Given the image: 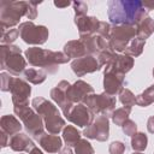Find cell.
I'll use <instances>...</instances> for the list:
<instances>
[{"instance_id": "10", "label": "cell", "mask_w": 154, "mask_h": 154, "mask_svg": "<svg viewBox=\"0 0 154 154\" xmlns=\"http://www.w3.org/2000/svg\"><path fill=\"white\" fill-rule=\"evenodd\" d=\"M10 91L12 95L13 106H23L29 105V96L31 94V87L24 79L12 77Z\"/></svg>"}, {"instance_id": "8", "label": "cell", "mask_w": 154, "mask_h": 154, "mask_svg": "<svg viewBox=\"0 0 154 154\" xmlns=\"http://www.w3.org/2000/svg\"><path fill=\"white\" fill-rule=\"evenodd\" d=\"M83 135L87 138L96 140L100 142H105L109 137V119L106 116H97L94 122L87 126L83 131Z\"/></svg>"}, {"instance_id": "12", "label": "cell", "mask_w": 154, "mask_h": 154, "mask_svg": "<svg viewBox=\"0 0 154 154\" xmlns=\"http://www.w3.org/2000/svg\"><path fill=\"white\" fill-rule=\"evenodd\" d=\"M71 69L78 77H83L87 73H93L101 69L97 58L94 55H84L82 58L75 59L71 63Z\"/></svg>"}, {"instance_id": "33", "label": "cell", "mask_w": 154, "mask_h": 154, "mask_svg": "<svg viewBox=\"0 0 154 154\" xmlns=\"http://www.w3.org/2000/svg\"><path fill=\"white\" fill-rule=\"evenodd\" d=\"M119 100L123 103L124 107L128 108H132V106L136 103V96L134 95V93L130 89H123L119 94Z\"/></svg>"}, {"instance_id": "41", "label": "cell", "mask_w": 154, "mask_h": 154, "mask_svg": "<svg viewBox=\"0 0 154 154\" xmlns=\"http://www.w3.org/2000/svg\"><path fill=\"white\" fill-rule=\"evenodd\" d=\"M0 135H1V148H4V147H6V146H8V143H10V136L5 132V131H2L1 130V132H0Z\"/></svg>"}, {"instance_id": "47", "label": "cell", "mask_w": 154, "mask_h": 154, "mask_svg": "<svg viewBox=\"0 0 154 154\" xmlns=\"http://www.w3.org/2000/svg\"><path fill=\"white\" fill-rule=\"evenodd\" d=\"M153 77H154V69H153Z\"/></svg>"}, {"instance_id": "42", "label": "cell", "mask_w": 154, "mask_h": 154, "mask_svg": "<svg viewBox=\"0 0 154 154\" xmlns=\"http://www.w3.org/2000/svg\"><path fill=\"white\" fill-rule=\"evenodd\" d=\"M147 129L150 134H154V116H152L147 122Z\"/></svg>"}, {"instance_id": "1", "label": "cell", "mask_w": 154, "mask_h": 154, "mask_svg": "<svg viewBox=\"0 0 154 154\" xmlns=\"http://www.w3.org/2000/svg\"><path fill=\"white\" fill-rule=\"evenodd\" d=\"M149 11L140 0H109L107 2L108 19L113 25L136 26L148 17Z\"/></svg>"}, {"instance_id": "5", "label": "cell", "mask_w": 154, "mask_h": 154, "mask_svg": "<svg viewBox=\"0 0 154 154\" xmlns=\"http://www.w3.org/2000/svg\"><path fill=\"white\" fill-rule=\"evenodd\" d=\"M136 36L137 31L134 25H113L108 38V46L113 52L122 53Z\"/></svg>"}, {"instance_id": "44", "label": "cell", "mask_w": 154, "mask_h": 154, "mask_svg": "<svg viewBox=\"0 0 154 154\" xmlns=\"http://www.w3.org/2000/svg\"><path fill=\"white\" fill-rule=\"evenodd\" d=\"M58 154H73V152H72V149L70 148V147H64V148H61V150L58 153Z\"/></svg>"}, {"instance_id": "34", "label": "cell", "mask_w": 154, "mask_h": 154, "mask_svg": "<svg viewBox=\"0 0 154 154\" xmlns=\"http://www.w3.org/2000/svg\"><path fill=\"white\" fill-rule=\"evenodd\" d=\"M75 154H94V148L89 141L81 138L75 146Z\"/></svg>"}, {"instance_id": "6", "label": "cell", "mask_w": 154, "mask_h": 154, "mask_svg": "<svg viewBox=\"0 0 154 154\" xmlns=\"http://www.w3.org/2000/svg\"><path fill=\"white\" fill-rule=\"evenodd\" d=\"M84 103L94 114H102V116H112L117 100L113 95H109L107 93H102V94H90L89 96H87L84 99V101L82 102Z\"/></svg>"}, {"instance_id": "40", "label": "cell", "mask_w": 154, "mask_h": 154, "mask_svg": "<svg viewBox=\"0 0 154 154\" xmlns=\"http://www.w3.org/2000/svg\"><path fill=\"white\" fill-rule=\"evenodd\" d=\"M109 154H124L125 152V144L119 141H114L109 144Z\"/></svg>"}, {"instance_id": "16", "label": "cell", "mask_w": 154, "mask_h": 154, "mask_svg": "<svg viewBox=\"0 0 154 154\" xmlns=\"http://www.w3.org/2000/svg\"><path fill=\"white\" fill-rule=\"evenodd\" d=\"M90 94H94L93 87L82 79L76 81L69 89V97L73 103H82Z\"/></svg>"}, {"instance_id": "35", "label": "cell", "mask_w": 154, "mask_h": 154, "mask_svg": "<svg viewBox=\"0 0 154 154\" xmlns=\"http://www.w3.org/2000/svg\"><path fill=\"white\" fill-rule=\"evenodd\" d=\"M114 55H116V52H113L111 48H107V49L102 51V52L97 55V61H99L100 66H101V67H102V66H107V65L113 60Z\"/></svg>"}, {"instance_id": "43", "label": "cell", "mask_w": 154, "mask_h": 154, "mask_svg": "<svg viewBox=\"0 0 154 154\" xmlns=\"http://www.w3.org/2000/svg\"><path fill=\"white\" fill-rule=\"evenodd\" d=\"M54 5L57 7H60V8H64V7H67L69 5H71L70 1H64V2H60V1H54Z\"/></svg>"}, {"instance_id": "45", "label": "cell", "mask_w": 154, "mask_h": 154, "mask_svg": "<svg viewBox=\"0 0 154 154\" xmlns=\"http://www.w3.org/2000/svg\"><path fill=\"white\" fill-rule=\"evenodd\" d=\"M29 154H43V153H42V150H41V149H38L37 147H35L31 152H29Z\"/></svg>"}, {"instance_id": "32", "label": "cell", "mask_w": 154, "mask_h": 154, "mask_svg": "<svg viewBox=\"0 0 154 154\" xmlns=\"http://www.w3.org/2000/svg\"><path fill=\"white\" fill-rule=\"evenodd\" d=\"M19 36V30L17 28L2 30L1 29V45H12Z\"/></svg>"}, {"instance_id": "21", "label": "cell", "mask_w": 154, "mask_h": 154, "mask_svg": "<svg viewBox=\"0 0 154 154\" xmlns=\"http://www.w3.org/2000/svg\"><path fill=\"white\" fill-rule=\"evenodd\" d=\"M23 124H24L25 131L29 135L34 136L35 138H37L41 134L45 132L43 131V129H45V122H43L42 117L40 114H37L36 112L31 117H29L25 122H23Z\"/></svg>"}, {"instance_id": "29", "label": "cell", "mask_w": 154, "mask_h": 154, "mask_svg": "<svg viewBox=\"0 0 154 154\" xmlns=\"http://www.w3.org/2000/svg\"><path fill=\"white\" fill-rule=\"evenodd\" d=\"M136 103L141 107H147L154 103V84L148 87L143 93L136 96Z\"/></svg>"}, {"instance_id": "39", "label": "cell", "mask_w": 154, "mask_h": 154, "mask_svg": "<svg viewBox=\"0 0 154 154\" xmlns=\"http://www.w3.org/2000/svg\"><path fill=\"white\" fill-rule=\"evenodd\" d=\"M0 79H1V88H0L1 91H10L12 76H11L10 73L1 72V75H0Z\"/></svg>"}, {"instance_id": "7", "label": "cell", "mask_w": 154, "mask_h": 154, "mask_svg": "<svg viewBox=\"0 0 154 154\" xmlns=\"http://www.w3.org/2000/svg\"><path fill=\"white\" fill-rule=\"evenodd\" d=\"M18 30L20 38L28 45H43L49 36V31L45 25H36L31 20L20 23Z\"/></svg>"}, {"instance_id": "26", "label": "cell", "mask_w": 154, "mask_h": 154, "mask_svg": "<svg viewBox=\"0 0 154 154\" xmlns=\"http://www.w3.org/2000/svg\"><path fill=\"white\" fill-rule=\"evenodd\" d=\"M24 78L25 81H28L31 84H41L46 81L47 78V72L42 69H34V67H29L26 69L24 72Z\"/></svg>"}, {"instance_id": "18", "label": "cell", "mask_w": 154, "mask_h": 154, "mask_svg": "<svg viewBox=\"0 0 154 154\" xmlns=\"http://www.w3.org/2000/svg\"><path fill=\"white\" fill-rule=\"evenodd\" d=\"M36 141L42 147V149H45L48 153H58V152L61 150L63 141L58 135H52L49 132H43L36 138Z\"/></svg>"}, {"instance_id": "13", "label": "cell", "mask_w": 154, "mask_h": 154, "mask_svg": "<svg viewBox=\"0 0 154 154\" xmlns=\"http://www.w3.org/2000/svg\"><path fill=\"white\" fill-rule=\"evenodd\" d=\"M124 82H125V75L118 73L112 70H103V89L105 93L109 95H117L120 94V91L124 89Z\"/></svg>"}, {"instance_id": "17", "label": "cell", "mask_w": 154, "mask_h": 154, "mask_svg": "<svg viewBox=\"0 0 154 154\" xmlns=\"http://www.w3.org/2000/svg\"><path fill=\"white\" fill-rule=\"evenodd\" d=\"M134 64H135V60L132 57L126 55V54L116 53L113 60L105 67V70H112L118 73L125 75L134 67Z\"/></svg>"}, {"instance_id": "9", "label": "cell", "mask_w": 154, "mask_h": 154, "mask_svg": "<svg viewBox=\"0 0 154 154\" xmlns=\"http://www.w3.org/2000/svg\"><path fill=\"white\" fill-rule=\"evenodd\" d=\"M71 84L67 81H60L52 90H51V97L52 100L61 108L64 116L66 117L71 108L73 107V102L69 97V89Z\"/></svg>"}, {"instance_id": "38", "label": "cell", "mask_w": 154, "mask_h": 154, "mask_svg": "<svg viewBox=\"0 0 154 154\" xmlns=\"http://www.w3.org/2000/svg\"><path fill=\"white\" fill-rule=\"evenodd\" d=\"M72 6H73V10H75L76 16H87L88 5L84 1H79V0L73 1L72 2Z\"/></svg>"}, {"instance_id": "27", "label": "cell", "mask_w": 154, "mask_h": 154, "mask_svg": "<svg viewBox=\"0 0 154 154\" xmlns=\"http://www.w3.org/2000/svg\"><path fill=\"white\" fill-rule=\"evenodd\" d=\"M63 140L65 141V144L67 147H75L77 142L81 140V134L75 126L66 125L63 130Z\"/></svg>"}, {"instance_id": "2", "label": "cell", "mask_w": 154, "mask_h": 154, "mask_svg": "<svg viewBox=\"0 0 154 154\" xmlns=\"http://www.w3.org/2000/svg\"><path fill=\"white\" fill-rule=\"evenodd\" d=\"M24 55L30 65L41 67L48 73H55L59 70L60 64L70 61V58L64 54V52H54L38 47L28 48L24 52Z\"/></svg>"}, {"instance_id": "14", "label": "cell", "mask_w": 154, "mask_h": 154, "mask_svg": "<svg viewBox=\"0 0 154 154\" xmlns=\"http://www.w3.org/2000/svg\"><path fill=\"white\" fill-rule=\"evenodd\" d=\"M79 40L83 42L87 54L88 55H99L102 51L109 48L108 41H106L100 35H87V36H79Z\"/></svg>"}, {"instance_id": "28", "label": "cell", "mask_w": 154, "mask_h": 154, "mask_svg": "<svg viewBox=\"0 0 154 154\" xmlns=\"http://www.w3.org/2000/svg\"><path fill=\"white\" fill-rule=\"evenodd\" d=\"M144 45H146V41L138 38V37L136 36V37L129 43V46H128L126 49L124 51V54L136 58V57H138V55L142 54L143 48H144Z\"/></svg>"}, {"instance_id": "3", "label": "cell", "mask_w": 154, "mask_h": 154, "mask_svg": "<svg viewBox=\"0 0 154 154\" xmlns=\"http://www.w3.org/2000/svg\"><path fill=\"white\" fill-rule=\"evenodd\" d=\"M29 1H6L0 2V28L2 30L12 29L23 16H28Z\"/></svg>"}, {"instance_id": "22", "label": "cell", "mask_w": 154, "mask_h": 154, "mask_svg": "<svg viewBox=\"0 0 154 154\" xmlns=\"http://www.w3.org/2000/svg\"><path fill=\"white\" fill-rule=\"evenodd\" d=\"M64 54H66L70 59L71 58H75V59H78V58H82L84 55H88L87 54V51H85V47L83 45V42L81 40H71V41H67L65 45H64Z\"/></svg>"}, {"instance_id": "4", "label": "cell", "mask_w": 154, "mask_h": 154, "mask_svg": "<svg viewBox=\"0 0 154 154\" xmlns=\"http://www.w3.org/2000/svg\"><path fill=\"white\" fill-rule=\"evenodd\" d=\"M1 70H7L10 75L19 76L26 69V60L22 57V49L14 45H1Z\"/></svg>"}, {"instance_id": "37", "label": "cell", "mask_w": 154, "mask_h": 154, "mask_svg": "<svg viewBox=\"0 0 154 154\" xmlns=\"http://www.w3.org/2000/svg\"><path fill=\"white\" fill-rule=\"evenodd\" d=\"M111 30H112V26L109 25V23L107 22H100L99 24V29H97V35H100L101 37H103L106 41H108L109 38V35H111Z\"/></svg>"}, {"instance_id": "36", "label": "cell", "mask_w": 154, "mask_h": 154, "mask_svg": "<svg viewBox=\"0 0 154 154\" xmlns=\"http://www.w3.org/2000/svg\"><path fill=\"white\" fill-rule=\"evenodd\" d=\"M122 129H123V132L126 135V136H132L137 132V125L134 120L131 119H128L124 122V124L122 125Z\"/></svg>"}, {"instance_id": "11", "label": "cell", "mask_w": 154, "mask_h": 154, "mask_svg": "<svg viewBox=\"0 0 154 154\" xmlns=\"http://www.w3.org/2000/svg\"><path fill=\"white\" fill-rule=\"evenodd\" d=\"M94 116L95 114L84 103H75L66 116V119L79 128H84L89 126L94 122Z\"/></svg>"}, {"instance_id": "30", "label": "cell", "mask_w": 154, "mask_h": 154, "mask_svg": "<svg viewBox=\"0 0 154 154\" xmlns=\"http://www.w3.org/2000/svg\"><path fill=\"white\" fill-rule=\"evenodd\" d=\"M148 137L143 132H136L131 136V147L135 152H143L147 148Z\"/></svg>"}, {"instance_id": "20", "label": "cell", "mask_w": 154, "mask_h": 154, "mask_svg": "<svg viewBox=\"0 0 154 154\" xmlns=\"http://www.w3.org/2000/svg\"><path fill=\"white\" fill-rule=\"evenodd\" d=\"M31 106L36 111V113L42 117L43 120L47 119L48 117L53 116V114H58L59 113L58 108L52 102L46 100L45 97H35V99H32Z\"/></svg>"}, {"instance_id": "23", "label": "cell", "mask_w": 154, "mask_h": 154, "mask_svg": "<svg viewBox=\"0 0 154 154\" xmlns=\"http://www.w3.org/2000/svg\"><path fill=\"white\" fill-rule=\"evenodd\" d=\"M0 126H1V130L5 131L11 137L13 135L18 134L22 130L20 122L14 116H10V114H6V116H2L1 117V119H0Z\"/></svg>"}, {"instance_id": "46", "label": "cell", "mask_w": 154, "mask_h": 154, "mask_svg": "<svg viewBox=\"0 0 154 154\" xmlns=\"http://www.w3.org/2000/svg\"><path fill=\"white\" fill-rule=\"evenodd\" d=\"M132 154H143V153H141V152H134Z\"/></svg>"}, {"instance_id": "19", "label": "cell", "mask_w": 154, "mask_h": 154, "mask_svg": "<svg viewBox=\"0 0 154 154\" xmlns=\"http://www.w3.org/2000/svg\"><path fill=\"white\" fill-rule=\"evenodd\" d=\"M8 146L14 152H26V153L31 152L36 147L34 141L26 134H22V132H18V134L13 135L10 138Z\"/></svg>"}, {"instance_id": "15", "label": "cell", "mask_w": 154, "mask_h": 154, "mask_svg": "<svg viewBox=\"0 0 154 154\" xmlns=\"http://www.w3.org/2000/svg\"><path fill=\"white\" fill-rule=\"evenodd\" d=\"M75 24L78 29L79 36L95 35L99 29L100 20L93 16H76L75 14Z\"/></svg>"}, {"instance_id": "24", "label": "cell", "mask_w": 154, "mask_h": 154, "mask_svg": "<svg viewBox=\"0 0 154 154\" xmlns=\"http://www.w3.org/2000/svg\"><path fill=\"white\" fill-rule=\"evenodd\" d=\"M43 122H45V128L47 132L52 135H58L61 130H64V126H65V120L61 118L60 113L53 114L47 119H45Z\"/></svg>"}, {"instance_id": "25", "label": "cell", "mask_w": 154, "mask_h": 154, "mask_svg": "<svg viewBox=\"0 0 154 154\" xmlns=\"http://www.w3.org/2000/svg\"><path fill=\"white\" fill-rule=\"evenodd\" d=\"M136 31H137V37L146 41V38H148L154 32V19L150 18L149 16L146 17L136 25Z\"/></svg>"}, {"instance_id": "31", "label": "cell", "mask_w": 154, "mask_h": 154, "mask_svg": "<svg viewBox=\"0 0 154 154\" xmlns=\"http://www.w3.org/2000/svg\"><path fill=\"white\" fill-rule=\"evenodd\" d=\"M131 113V108H128V107H120V108H117L116 111H113L112 113V120L116 125L118 126H122L124 124L125 120L129 119V114Z\"/></svg>"}]
</instances>
